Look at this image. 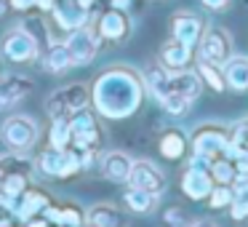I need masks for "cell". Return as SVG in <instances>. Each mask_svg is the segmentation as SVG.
Here are the masks:
<instances>
[{"instance_id":"cell-4","label":"cell","mask_w":248,"mask_h":227,"mask_svg":"<svg viewBox=\"0 0 248 227\" xmlns=\"http://www.w3.org/2000/svg\"><path fill=\"white\" fill-rule=\"evenodd\" d=\"M35 166H38L40 174H46V177H54V179H72V177H78V174L83 171V166H80V152L72 150V147L62 150V147H51V145L38 155Z\"/></svg>"},{"instance_id":"cell-39","label":"cell","mask_w":248,"mask_h":227,"mask_svg":"<svg viewBox=\"0 0 248 227\" xmlns=\"http://www.w3.org/2000/svg\"><path fill=\"white\" fill-rule=\"evenodd\" d=\"M72 3H75L78 8H83V11H88V14H91L93 8H96V3H99V0H72Z\"/></svg>"},{"instance_id":"cell-19","label":"cell","mask_w":248,"mask_h":227,"mask_svg":"<svg viewBox=\"0 0 248 227\" xmlns=\"http://www.w3.org/2000/svg\"><path fill=\"white\" fill-rule=\"evenodd\" d=\"M141 78H144L147 94H152V99H157V102H163V99L171 94V72H168L160 62L147 67V70L141 72Z\"/></svg>"},{"instance_id":"cell-26","label":"cell","mask_w":248,"mask_h":227,"mask_svg":"<svg viewBox=\"0 0 248 227\" xmlns=\"http://www.w3.org/2000/svg\"><path fill=\"white\" fill-rule=\"evenodd\" d=\"M248 150V123L243 120V123L232 126L230 129V142H227V150H224V158H235L237 152H246Z\"/></svg>"},{"instance_id":"cell-25","label":"cell","mask_w":248,"mask_h":227,"mask_svg":"<svg viewBox=\"0 0 248 227\" xmlns=\"http://www.w3.org/2000/svg\"><path fill=\"white\" fill-rule=\"evenodd\" d=\"M195 72L200 75L205 88H211L214 94L227 91V81H224V72H221V65H211V62L203 59H195Z\"/></svg>"},{"instance_id":"cell-6","label":"cell","mask_w":248,"mask_h":227,"mask_svg":"<svg viewBox=\"0 0 248 227\" xmlns=\"http://www.w3.org/2000/svg\"><path fill=\"white\" fill-rule=\"evenodd\" d=\"M227 142H230V129L221 123H200L195 126V131L189 134V150L195 155H208L219 158L224 155Z\"/></svg>"},{"instance_id":"cell-37","label":"cell","mask_w":248,"mask_h":227,"mask_svg":"<svg viewBox=\"0 0 248 227\" xmlns=\"http://www.w3.org/2000/svg\"><path fill=\"white\" fill-rule=\"evenodd\" d=\"M24 227H54V225H51V222L46 219L43 214H38V216H32V219L24 222Z\"/></svg>"},{"instance_id":"cell-2","label":"cell","mask_w":248,"mask_h":227,"mask_svg":"<svg viewBox=\"0 0 248 227\" xmlns=\"http://www.w3.org/2000/svg\"><path fill=\"white\" fill-rule=\"evenodd\" d=\"M91 104V86L88 83H67V86L56 88L46 102V115L51 120H70L75 113L86 110Z\"/></svg>"},{"instance_id":"cell-12","label":"cell","mask_w":248,"mask_h":227,"mask_svg":"<svg viewBox=\"0 0 248 227\" xmlns=\"http://www.w3.org/2000/svg\"><path fill=\"white\" fill-rule=\"evenodd\" d=\"M125 184L147 190V193H152V195H163L166 193V174H163L152 161H134Z\"/></svg>"},{"instance_id":"cell-3","label":"cell","mask_w":248,"mask_h":227,"mask_svg":"<svg viewBox=\"0 0 248 227\" xmlns=\"http://www.w3.org/2000/svg\"><path fill=\"white\" fill-rule=\"evenodd\" d=\"M38 136H40V126L30 115H11V118H6L3 126H0V139H3V145L11 152H16V155L32 150Z\"/></svg>"},{"instance_id":"cell-35","label":"cell","mask_w":248,"mask_h":227,"mask_svg":"<svg viewBox=\"0 0 248 227\" xmlns=\"http://www.w3.org/2000/svg\"><path fill=\"white\" fill-rule=\"evenodd\" d=\"M232 0H200V6L208 8V11H224Z\"/></svg>"},{"instance_id":"cell-21","label":"cell","mask_w":248,"mask_h":227,"mask_svg":"<svg viewBox=\"0 0 248 227\" xmlns=\"http://www.w3.org/2000/svg\"><path fill=\"white\" fill-rule=\"evenodd\" d=\"M157 198H160V195H152V193H147V190L131 187V184L123 190V195H120L125 211H131V214H139V216L152 214V211L157 209Z\"/></svg>"},{"instance_id":"cell-11","label":"cell","mask_w":248,"mask_h":227,"mask_svg":"<svg viewBox=\"0 0 248 227\" xmlns=\"http://www.w3.org/2000/svg\"><path fill=\"white\" fill-rule=\"evenodd\" d=\"M205 32V22L203 16L192 11H179L171 16V38L179 40V43L189 46V49H198L200 38Z\"/></svg>"},{"instance_id":"cell-29","label":"cell","mask_w":248,"mask_h":227,"mask_svg":"<svg viewBox=\"0 0 248 227\" xmlns=\"http://www.w3.org/2000/svg\"><path fill=\"white\" fill-rule=\"evenodd\" d=\"M48 142H51V147H62V150H67V147H70V142H72V134H70V120H64V118L51 120Z\"/></svg>"},{"instance_id":"cell-10","label":"cell","mask_w":248,"mask_h":227,"mask_svg":"<svg viewBox=\"0 0 248 227\" xmlns=\"http://www.w3.org/2000/svg\"><path fill=\"white\" fill-rule=\"evenodd\" d=\"M93 30H96L99 40H104V43H123V40L131 35V19H128L125 11L109 6L107 11H102L96 16Z\"/></svg>"},{"instance_id":"cell-30","label":"cell","mask_w":248,"mask_h":227,"mask_svg":"<svg viewBox=\"0 0 248 227\" xmlns=\"http://www.w3.org/2000/svg\"><path fill=\"white\" fill-rule=\"evenodd\" d=\"M208 206L214 211H219V209H230L232 206V200H235V190H232V184H214V190L208 193Z\"/></svg>"},{"instance_id":"cell-40","label":"cell","mask_w":248,"mask_h":227,"mask_svg":"<svg viewBox=\"0 0 248 227\" xmlns=\"http://www.w3.org/2000/svg\"><path fill=\"white\" fill-rule=\"evenodd\" d=\"M131 3H134V0H109V6H112V8H120V11H128Z\"/></svg>"},{"instance_id":"cell-5","label":"cell","mask_w":248,"mask_h":227,"mask_svg":"<svg viewBox=\"0 0 248 227\" xmlns=\"http://www.w3.org/2000/svg\"><path fill=\"white\" fill-rule=\"evenodd\" d=\"M70 134H72V142L70 147L78 152L83 150H91V147H102V139H104V129L99 123L96 113L91 110H80L70 118Z\"/></svg>"},{"instance_id":"cell-32","label":"cell","mask_w":248,"mask_h":227,"mask_svg":"<svg viewBox=\"0 0 248 227\" xmlns=\"http://www.w3.org/2000/svg\"><path fill=\"white\" fill-rule=\"evenodd\" d=\"M230 216L235 222L248 219V187L240 190V193H235V200H232V206H230Z\"/></svg>"},{"instance_id":"cell-14","label":"cell","mask_w":248,"mask_h":227,"mask_svg":"<svg viewBox=\"0 0 248 227\" xmlns=\"http://www.w3.org/2000/svg\"><path fill=\"white\" fill-rule=\"evenodd\" d=\"M35 91V83L24 75H3L0 78V113L16 107L22 99Z\"/></svg>"},{"instance_id":"cell-17","label":"cell","mask_w":248,"mask_h":227,"mask_svg":"<svg viewBox=\"0 0 248 227\" xmlns=\"http://www.w3.org/2000/svg\"><path fill=\"white\" fill-rule=\"evenodd\" d=\"M189 150V136L182 129L171 126V129H163V134L157 136V152H160L166 161H182Z\"/></svg>"},{"instance_id":"cell-42","label":"cell","mask_w":248,"mask_h":227,"mask_svg":"<svg viewBox=\"0 0 248 227\" xmlns=\"http://www.w3.org/2000/svg\"><path fill=\"white\" fill-rule=\"evenodd\" d=\"M0 179H3V166H0Z\"/></svg>"},{"instance_id":"cell-27","label":"cell","mask_w":248,"mask_h":227,"mask_svg":"<svg viewBox=\"0 0 248 227\" xmlns=\"http://www.w3.org/2000/svg\"><path fill=\"white\" fill-rule=\"evenodd\" d=\"M59 225L62 227H83V225H86V211H83L75 200L59 203ZM59 225H56V227H59Z\"/></svg>"},{"instance_id":"cell-16","label":"cell","mask_w":248,"mask_h":227,"mask_svg":"<svg viewBox=\"0 0 248 227\" xmlns=\"http://www.w3.org/2000/svg\"><path fill=\"white\" fill-rule=\"evenodd\" d=\"M157 62H160L163 67H166L168 72H179V70H189L195 62V49H189V46L179 43V40H166V43L160 46V56H157Z\"/></svg>"},{"instance_id":"cell-28","label":"cell","mask_w":248,"mask_h":227,"mask_svg":"<svg viewBox=\"0 0 248 227\" xmlns=\"http://www.w3.org/2000/svg\"><path fill=\"white\" fill-rule=\"evenodd\" d=\"M211 177H214L216 184H232V179L237 177V168H235V163H232L230 158L219 155V158H214V163H211Z\"/></svg>"},{"instance_id":"cell-44","label":"cell","mask_w":248,"mask_h":227,"mask_svg":"<svg viewBox=\"0 0 248 227\" xmlns=\"http://www.w3.org/2000/svg\"><path fill=\"white\" fill-rule=\"evenodd\" d=\"M246 123H248V118H246Z\"/></svg>"},{"instance_id":"cell-8","label":"cell","mask_w":248,"mask_h":227,"mask_svg":"<svg viewBox=\"0 0 248 227\" xmlns=\"http://www.w3.org/2000/svg\"><path fill=\"white\" fill-rule=\"evenodd\" d=\"M232 56V38L227 30L221 27H205L203 38H200L198 49H195V59L211 62V65H224Z\"/></svg>"},{"instance_id":"cell-18","label":"cell","mask_w":248,"mask_h":227,"mask_svg":"<svg viewBox=\"0 0 248 227\" xmlns=\"http://www.w3.org/2000/svg\"><path fill=\"white\" fill-rule=\"evenodd\" d=\"M102 177L109 179V182H118V184H125L128 182V174H131V166H134V158L123 150H112L107 155H102Z\"/></svg>"},{"instance_id":"cell-9","label":"cell","mask_w":248,"mask_h":227,"mask_svg":"<svg viewBox=\"0 0 248 227\" xmlns=\"http://www.w3.org/2000/svg\"><path fill=\"white\" fill-rule=\"evenodd\" d=\"M67 49H70V56H72V65L75 67H86L91 65L93 59H96L99 54V35L96 30L91 27V24H86V27L80 30H72V32H67Z\"/></svg>"},{"instance_id":"cell-36","label":"cell","mask_w":248,"mask_h":227,"mask_svg":"<svg viewBox=\"0 0 248 227\" xmlns=\"http://www.w3.org/2000/svg\"><path fill=\"white\" fill-rule=\"evenodd\" d=\"M232 163H235L237 174H248V150L246 152H237V155L232 158Z\"/></svg>"},{"instance_id":"cell-43","label":"cell","mask_w":248,"mask_h":227,"mask_svg":"<svg viewBox=\"0 0 248 227\" xmlns=\"http://www.w3.org/2000/svg\"><path fill=\"white\" fill-rule=\"evenodd\" d=\"M0 70H3V65H0Z\"/></svg>"},{"instance_id":"cell-31","label":"cell","mask_w":248,"mask_h":227,"mask_svg":"<svg viewBox=\"0 0 248 227\" xmlns=\"http://www.w3.org/2000/svg\"><path fill=\"white\" fill-rule=\"evenodd\" d=\"M157 104H160L171 118H184V115L189 113V107H192V102H189L187 97H182V94H176V91H171L163 102H157Z\"/></svg>"},{"instance_id":"cell-20","label":"cell","mask_w":248,"mask_h":227,"mask_svg":"<svg viewBox=\"0 0 248 227\" xmlns=\"http://www.w3.org/2000/svg\"><path fill=\"white\" fill-rule=\"evenodd\" d=\"M86 225L88 227H125V216L112 203H96L86 211Z\"/></svg>"},{"instance_id":"cell-23","label":"cell","mask_w":248,"mask_h":227,"mask_svg":"<svg viewBox=\"0 0 248 227\" xmlns=\"http://www.w3.org/2000/svg\"><path fill=\"white\" fill-rule=\"evenodd\" d=\"M203 81H200V75L195 70H179V72H171V91L182 94V97H187L189 102H195V99L203 94Z\"/></svg>"},{"instance_id":"cell-34","label":"cell","mask_w":248,"mask_h":227,"mask_svg":"<svg viewBox=\"0 0 248 227\" xmlns=\"http://www.w3.org/2000/svg\"><path fill=\"white\" fill-rule=\"evenodd\" d=\"M8 8L24 14V11H30V8H35V0H8Z\"/></svg>"},{"instance_id":"cell-15","label":"cell","mask_w":248,"mask_h":227,"mask_svg":"<svg viewBox=\"0 0 248 227\" xmlns=\"http://www.w3.org/2000/svg\"><path fill=\"white\" fill-rule=\"evenodd\" d=\"M48 16L62 32H72V30H80V27H86V24H91V14L78 8L72 0H56L54 11H51Z\"/></svg>"},{"instance_id":"cell-7","label":"cell","mask_w":248,"mask_h":227,"mask_svg":"<svg viewBox=\"0 0 248 227\" xmlns=\"http://www.w3.org/2000/svg\"><path fill=\"white\" fill-rule=\"evenodd\" d=\"M0 54L6 56L11 65H32L40 56V46L35 40V35L24 27H14L6 32L3 46H0Z\"/></svg>"},{"instance_id":"cell-13","label":"cell","mask_w":248,"mask_h":227,"mask_svg":"<svg viewBox=\"0 0 248 227\" xmlns=\"http://www.w3.org/2000/svg\"><path fill=\"white\" fill-rule=\"evenodd\" d=\"M179 184H182V193L189 200H205L216 182L211 177V168H200V166H189L187 163L182 177H179Z\"/></svg>"},{"instance_id":"cell-33","label":"cell","mask_w":248,"mask_h":227,"mask_svg":"<svg viewBox=\"0 0 248 227\" xmlns=\"http://www.w3.org/2000/svg\"><path fill=\"white\" fill-rule=\"evenodd\" d=\"M163 222H166V227H189L187 214H184V209H179V206H171V209H166V214H163Z\"/></svg>"},{"instance_id":"cell-38","label":"cell","mask_w":248,"mask_h":227,"mask_svg":"<svg viewBox=\"0 0 248 227\" xmlns=\"http://www.w3.org/2000/svg\"><path fill=\"white\" fill-rule=\"evenodd\" d=\"M56 6V0H35V8H38L40 14H51Z\"/></svg>"},{"instance_id":"cell-22","label":"cell","mask_w":248,"mask_h":227,"mask_svg":"<svg viewBox=\"0 0 248 227\" xmlns=\"http://www.w3.org/2000/svg\"><path fill=\"white\" fill-rule=\"evenodd\" d=\"M227 88L232 91H248V56H230L221 65Z\"/></svg>"},{"instance_id":"cell-1","label":"cell","mask_w":248,"mask_h":227,"mask_svg":"<svg viewBox=\"0 0 248 227\" xmlns=\"http://www.w3.org/2000/svg\"><path fill=\"white\" fill-rule=\"evenodd\" d=\"M147 86L139 70L128 65H112L91 83V104L96 115L107 120H125L141 110Z\"/></svg>"},{"instance_id":"cell-41","label":"cell","mask_w":248,"mask_h":227,"mask_svg":"<svg viewBox=\"0 0 248 227\" xmlns=\"http://www.w3.org/2000/svg\"><path fill=\"white\" fill-rule=\"evenodd\" d=\"M189 227H219V225H216L214 219H198V222H192Z\"/></svg>"},{"instance_id":"cell-24","label":"cell","mask_w":248,"mask_h":227,"mask_svg":"<svg viewBox=\"0 0 248 227\" xmlns=\"http://www.w3.org/2000/svg\"><path fill=\"white\" fill-rule=\"evenodd\" d=\"M43 67L48 72H54V75H62V72H67V70L75 67L64 40H51L48 51H46V59H43Z\"/></svg>"}]
</instances>
